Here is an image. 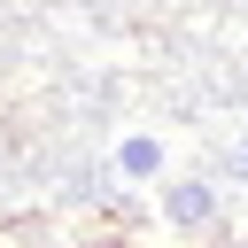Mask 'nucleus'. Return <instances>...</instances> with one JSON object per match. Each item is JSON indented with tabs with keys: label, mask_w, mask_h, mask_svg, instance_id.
<instances>
[{
	"label": "nucleus",
	"mask_w": 248,
	"mask_h": 248,
	"mask_svg": "<svg viewBox=\"0 0 248 248\" xmlns=\"http://www.w3.org/2000/svg\"><path fill=\"white\" fill-rule=\"evenodd\" d=\"M163 217L186 225V232H202V225L217 217V194H209L202 178H170V186H163Z\"/></svg>",
	"instance_id": "1"
},
{
	"label": "nucleus",
	"mask_w": 248,
	"mask_h": 248,
	"mask_svg": "<svg viewBox=\"0 0 248 248\" xmlns=\"http://www.w3.org/2000/svg\"><path fill=\"white\" fill-rule=\"evenodd\" d=\"M163 163H170V155H163V140H155V132H132V140L116 147V170H124L132 186H155V178H163Z\"/></svg>",
	"instance_id": "2"
}]
</instances>
